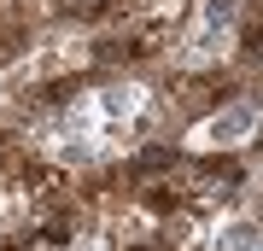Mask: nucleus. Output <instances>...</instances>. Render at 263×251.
Listing matches in <instances>:
<instances>
[{"label": "nucleus", "instance_id": "f257e3e1", "mask_svg": "<svg viewBox=\"0 0 263 251\" xmlns=\"http://www.w3.org/2000/svg\"><path fill=\"white\" fill-rule=\"evenodd\" d=\"M263 134V105L246 93V100H228L216 105V111L193 117L187 129H181V146L193 152V158H211V152H252Z\"/></svg>", "mask_w": 263, "mask_h": 251}, {"label": "nucleus", "instance_id": "f03ea898", "mask_svg": "<svg viewBox=\"0 0 263 251\" xmlns=\"http://www.w3.org/2000/svg\"><path fill=\"white\" fill-rule=\"evenodd\" d=\"M88 100H94L100 123H135L146 111V100H152V82H141V76H105Z\"/></svg>", "mask_w": 263, "mask_h": 251}]
</instances>
